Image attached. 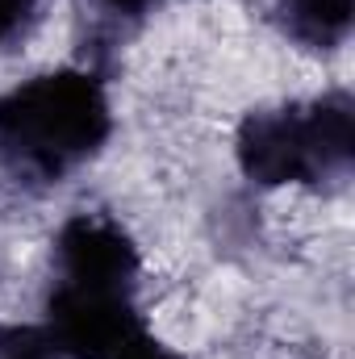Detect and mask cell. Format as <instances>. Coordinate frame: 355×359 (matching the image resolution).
<instances>
[{
    "instance_id": "5b68a950",
    "label": "cell",
    "mask_w": 355,
    "mask_h": 359,
    "mask_svg": "<svg viewBox=\"0 0 355 359\" xmlns=\"http://www.w3.org/2000/svg\"><path fill=\"white\" fill-rule=\"evenodd\" d=\"M280 25L305 50H335L355 25V0H276Z\"/></svg>"
},
{
    "instance_id": "6da1fadb",
    "label": "cell",
    "mask_w": 355,
    "mask_h": 359,
    "mask_svg": "<svg viewBox=\"0 0 355 359\" xmlns=\"http://www.w3.org/2000/svg\"><path fill=\"white\" fill-rule=\"evenodd\" d=\"M113 134L109 92L92 72H42L0 92V163L25 184H59Z\"/></svg>"
},
{
    "instance_id": "277c9868",
    "label": "cell",
    "mask_w": 355,
    "mask_h": 359,
    "mask_svg": "<svg viewBox=\"0 0 355 359\" xmlns=\"http://www.w3.org/2000/svg\"><path fill=\"white\" fill-rule=\"evenodd\" d=\"M55 268H59V280L67 284L134 292L142 255L121 222L105 213H76L55 234Z\"/></svg>"
},
{
    "instance_id": "ba28073f",
    "label": "cell",
    "mask_w": 355,
    "mask_h": 359,
    "mask_svg": "<svg viewBox=\"0 0 355 359\" xmlns=\"http://www.w3.org/2000/svg\"><path fill=\"white\" fill-rule=\"evenodd\" d=\"M109 359H176V355H172V351H168V347L147 330V326H142L138 334H130V339H126V343H121Z\"/></svg>"
},
{
    "instance_id": "52a82bcc",
    "label": "cell",
    "mask_w": 355,
    "mask_h": 359,
    "mask_svg": "<svg viewBox=\"0 0 355 359\" xmlns=\"http://www.w3.org/2000/svg\"><path fill=\"white\" fill-rule=\"evenodd\" d=\"M42 21V0H0V50L21 46Z\"/></svg>"
},
{
    "instance_id": "8992f818",
    "label": "cell",
    "mask_w": 355,
    "mask_h": 359,
    "mask_svg": "<svg viewBox=\"0 0 355 359\" xmlns=\"http://www.w3.org/2000/svg\"><path fill=\"white\" fill-rule=\"evenodd\" d=\"M0 359H63L42 326H8L0 322Z\"/></svg>"
},
{
    "instance_id": "7a4b0ae2",
    "label": "cell",
    "mask_w": 355,
    "mask_h": 359,
    "mask_svg": "<svg viewBox=\"0 0 355 359\" xmlns=\"http://www.w3.org/2000/svg\"><path fill=\"white\" fill-rule=\"evenodd\" d=\"M234 159L260 188L343 184L355 163V104L347 92L251 109L234 134Z\"/></svg>"
},
{
    "instance_id": "9c48e42d",
    "label": "cell",
    "mask_w": 355,
    "mask_h": 359,
    "mask_svg": "<svg viewBox=\"0 0 355 359\" xmlns=\"http://www.w3.org/2000/svg\"><path fill=\"white\" fill-rule=\"evenodd\" d=\"M113 13H126V17H142V13H151V8H159L163 0H105Z\"/></svg>"
},
{
    "instance_id": "3957f363",
    "label": "cell",
    "mask_w": 355,
    "mask_h": 359,
    "mask_svg": "<svg viewBox=\"0 0 355 359\" xmlns=\"http://www.w3.org/2000/svg\"><path fill=\"white\" fill-rule=\"evenodd\" d=\"M42 330L59 355L109 359L130 334L142 330V313L134 305V292H109L59 280L46 297Z\"/></svg>"
}]
</instances>
